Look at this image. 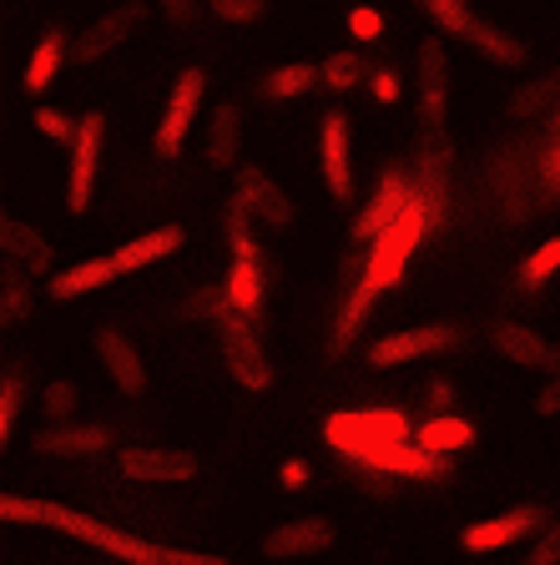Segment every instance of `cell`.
Masks as SVG:
<instances>
[{
  "label": "cell",
  "instance_id": "1",
  "mask_svg": "<svg viewBox=\"0 0 560 565\" xmlns=\"http://www.w3.org/2000/svg\"><path fill=\"white\" fill-rule=\"evenodd\" d=\"M414 429L420 424L404 409H339L324 419V445L353 470H379L404 484H444L455 475V459L414 445Z\"/></svg>",
  "mask_w": 560,
  "mask_h": 565
},
{
  "label": "cell",
  "instance_id": "2",
  "mask_svg": "<svg viewBox=\"0 0 560 565\" xmlns=\"http://www.w3.org/2000/svg\"><path fill=\"white\" fill-rule=\"evenodd\" d=\"M0 520H6V525L56 530V535H71V541L96 545V551L117 555L121 565H233V561H222V555H208V551H177V545L141 541V535H131V530L102 525L96 515H86V510H71V505H61V500L6 494V500H0Z\"/></svg>",
  "mask_w": 560,
  "mask_h": 565
},
{
  "label": "cell",
  "instance_id": "3",
  "mask_svg": "<svg viewBox=\"0 0 560 565\" xmlns=\"http://www.w3.org/2000/svg\"><path fill=\"white\" fill-rule=\"evenodd\" d=\"M420 11L430 15V21L440 25L450 41H465L469 51H479V56L495 61V66L520 71L530 61L526 41H515L510 31H500V25H490V21H479V15L469 11V0H420Z\"/></svg>",
  "mask_w": 560,
  "mask_h": 565
},
{
  "label": "cell",
  "instance_id": "4",
  "mask_svg": "<svg viewBox=\"0 0 560 565\" xmlns=\"http://www.w3.org/2000/svg\"><path fill=\"white\" fill-rule=\"evenodd\" d=\"M434 227H440V223H434V212L424 207V198H420L394 227H389V233H379L369 247H363V253H369V258H363V278H369L379 294L399 288V282H404V273H409V258L420 253L424 237H430Z\"/></svg>",
  "mask_w": 560,
  "mask_h": 565
},
{
  "label": "cell",
  "instance_id": "5",
  "mask_svg": "<svg viewBox=\"0 0 560 565\" xmlns=\"http://www.w3.org/2000/svg\"><path fill=\"white\" fill-rule=\"evenodd\" d=\"M218 343H222V369H228V379H233L237 388H247V394H268L273 388V364H268V349H263V339H257V323L247 313H237L233 303L218 313Z\"/></svg>",
  "mask_w": 560,
  "mask_h": 565
},
{
  "label": "cell",
  "instance_id": "6",
  "mask_svg": "<svg viewBox=\"0 0 560 565\" xmlns=\"http://www.w3.org/2000/svg\"><path fill=\"white\" fill-rule=\"evenodd\" d=\"M465 343L459 323H414V329L384 333L379 343H369V364L373 369H404L420 364V359H440V353H455Z\"/></svg>",
  "mask_w": 560,
  "mask_h": 565
},
{
  "label": "cell",
  "instance_id": "7",
  "mask_svg": "<svg viewBox=\"0 0 560 565\" xmlns=\"http://www.w3.org/2000/svg\"><path fill=\"white\" fill-rule=\"evenodd\" d=\"M420 202V188H414V177L404 172V167H389V172H379V182H373V192L363 198V207L353 212V243L369 247L379 233H389V227L404 217L409 207Z\"/></svg>",
  "mask_w": 560,
  "mask_h": 565
},
{
  "label": "cell",
  "instance_id": "8",
  "mask_svg": "<svg viewBox=\"0 0 560 565\" xmlns=\"http://www.w3.org/2000/svg\"><path fill=\"white\" fill-rule=\"evenodd\" d=\"M202 92H208V71L202 66H182L172 82V96H167V111L152 131V152L162 162H177L187 147V131L198 121V106H202Z\"/></svg>",
  "mask_w": 560,
  "mask_h": 565
},
{
  "label": "cell",
  "instance_id": "9",
  "mask_svg": "<svg viewBox=\"0 0 560 565\" xmlns=\"http://www.w3.org/2000/svg\"><path fill=\"white\" fill-rule=\"evenodd\" d=\"M363 258L369 253H344L339 263V313H334V333H328V353L334 359L344 349H353V339L363 333V323L373 313V298H379V288L363 278Z\"/></svg>",
  "mask_w": 560,
  "mask_h": 565
},
{
  "label": "cell",
  "instance_id": "10",
  "mask_svg": "<svg viewBox=\"0 0 560 565\" xmlns=\"http://www.w3.org/2000/svg\"><path fill=\"white\" fill-rule=\"evenodd\" d=\"M117 470L131 484H192L202 475L192 449H167V445H127L117 455Z\"/></svg>",
  "mask_w": 560,
  "mask_h": 565
},
{
  "label": "cell",
  "instance_id": "11",
  "mask_svg": "<svg viewBox=\"0 0 560 565\" xmlns=\"http://www.w3.org/2000/svg\"><path fill=\"white\" fill-rule=\"evenodd\" d=\"M102 147H106V117L102 111H86L76 141H71V167H66V207L86 212L96 192V177H102Z\"/></svg>",
  "mask_w": 560,
  "mask_h": 565
},
{
  "label": "cell",
  "instance_id": "12",
  "mask_svg": "<svg viewBox=\"0 0 560 565\" xmlns=\"http://www.w3.org/2000/svg\"><path fill=\"white\" fill-rule=\"evenodd\" d=\"M550 520H546V510L540 505H510V510H500V515H485V520H475V525H465V535H459V545H465L469 555H495V551H505V545H520L526 535H540Z\"/></svg>",
  "mask_w": 560,
  "mask_h": 565
},
{
  "label": "cell",
  "instance_id": "13",
  "mask_svg": "<svg viewBox=\"0 0 560 565\" xmlns=\"http://www.w3.org/2000/svg\"><path fill=\"white\" fill-rule=\"evenodd\" d=\"M318 157H324V188L328 198L349 207L353 202V131H349V117L344 111H324L318 117Z\"/></svg>",
  "mask_w": 560,
  "mask_h": 565
},
{
  "label": "cell",
  "instance_id": "14",
  "mask_svg": "<svg viewBox=\"0 0 560 565\" xmlns=\"http://www.w3.org/2000/svg\"><path fill=\"white\" fill-rule=\"evenodd\" d=\"M414 188H420L424 207L434 212V223L450 217V141L444 131L420 127V147H414Z\"/></svg>",
  "mask_w": 560,
  "mask_h": 565
},
{
  "label": "cell",
  "instance_id": "15",
  "mask_svg": "<svg viewBox=\"0 0 560 565\" xmlns=\"http://www.w3.org/2000/svg\"><path fill=\"white\" fill-rule=\"evenodd\" d=\"M334 545V520L328 515H293L263 535V555L268 561H304Z\"/></svg>",
  "mask_w": 560,
  "mask_h": 565
},
{
  "label": "cell",
  "instance_id": "16",
  "mask_svg": "<svg viewBox=\"0 0 560 565\" xmlns=\"http://www.w3.org/2000/svg\"><path fill=\"white\" fill-rule=\"evenodd\" d=\"M147 15V6L141 0H127V6H117V11L96 15L92 25H86L82 35H76V46H71V61H82V66H92V61L112 56V51L127 41L131 31H137V21Z\"/></svg>",
  "mask_w": 560,
  "mask_h": 565
},
{
  "label": "cell",
  "instance_id": "17",
  "mask_svg": "<svg viewBox=\"0 0 560 565\" xmlns=\"http://www.w3.org/2000/svg\"><path fill=\"white\" fill-rule=\"evenodd\" d=\"M414 86H420V127L444 131V121H450V56H444L440 41H424L420 46V76H414Z\"/></svg>",
  "mask_w": 560,
  "mask_h": 565
},
{
  "label": "cell",
  "instance_id": "18",
  "mask_svg": "<svg viewBox=\"0 0 560 565\" xmlns=\"http://www.w3.org/2000/svg\"><path fill=\"white\" fill-rule=\"evenodd\" d=\"M92 349H96V359H102V369L112 374V384H117L127 399H141V394H147V364H141L137 343H131L127 333L121 329H96Z\"/></svg>",
  "mask_w": 560,
  "mask_h": 565
},
{
  "label": "cell",
  "instance_id": "19",
  "mask_svg": "<svg viewBox=\"0 0 560 565\" xmlns=\"http://www.w3.org/2000/svg\"><path fill=\"white\" fill-rule=\"evenodd\" d=\"M490 343L495 353H505V364L515 369H540V374H560V343L540 339L536 329H526V323H495L490 329Z\"/></svg>",
  "mask_w": 560,
  "mask_h": 565
},
{
  "label": "cell",
  "instance_id": "20",
  "mask_svg": "<svg viewBox=\"0 0 560 565\" xmlns=\"http://www.w3.org/2000/svg\"><path fill=\"white\" fill-rule=\"evenodd\" d=\"M233 198H243L247 212H253V223H263V227H288L293 223L288 192H283L263 167H237V192Z\"/></svg>",
  "mask_w": 560,
  "mask_h": 565
},
{
  "label": "cell",
  "instance_id": "21",
  "mask_svg": "<svg viewBox=\"0 0 560 565\" xmlns=\"http://www.w3.org/2000/svg\"><path fill=\"white\" fill-rule=\"evenodd\" d=\"M0 243H6V258L21 263V273H31V278H51L56 273V247L46 243V233L11 217V212L0 217Z\"/></svg>",
  "mask_w": 560,
  "mask_h": 565
},
{
  "label": "cell",
  "instance_id": "22",
  "mask_svg": "<svg viewBox=\"0 0 560 565\" xmlns=\"http://www.w3.org/2000/svg\"><path fill=\"white\" fill-rule=\"evenodd\" d=\"M35 449L46 459H92L112 449V429L106 424H51L35 435Z\"/></svg>",
  "mask_w": 560,
  "mask_h": 565
},
{
  "label": "cell",
  "instance_id": "23",
  "mask_svg": "<svg viewBox=\"0 0 560 565\" xmlns=\"http://www.w3.org/2000/svg\"><path fill=\"white\" fill-rule=\"evenodd\" d=\"M117 278H121L117 258H82V263H71V268L51 273L46 294L56 298V303H71V298H86V294H96V288H106V282H117Z\"/></svg>",
  "mask_w": 560,
  "mask_h": 565
},
{
  "label": "cell",
  "instance_id": "24",
  "mask_svg": "<svg viewBox=\"0 0 560 565\" xmlns=\"http://www.w3.org/2000/svg\"><path fill=\"white\" fill-rule=\"evenodd\" d=\"M182 243H187L182 223H162V227H152V233H141V237H131V243H121L112 258H117L121 273H141V268H152V263L172 258Z\"/></svg>",
  "mask_w": 560,
  "mask_h": 565
},
{
  "label": "cell",
  "instance_id": "25",
  "mask_svg": "<svg viewBox=\"0 0 560 565\" xmlns=\"http://www.w3.org/2000/svg\"><path fill=\"white\" fill-rule=\"evenodd\" d=\"M71 35L66 31H56L51 25L41 41H35V51H31V61H25V76H21V86H25V96H41L51 82L61 76V66L71 61V46H66Z\"/></svg>",
  "mask_w": 560,
  "mask_h": 565
},
{
  "label": "cell",
  "instance_id": "26",
  "mask_svg": "<svg viewBox=\"0 0 560 565\" xmlns=\"http://www.w3.org/2000/svg\"><path fill=\"white\" fill-rule=\"evenodd\" d=\"M237 147H243V111H237V102H222L218 111H212V127H208V167L212 172H233Z\"/></svg>",
  "mask_w": 560,
  "mask_h": 565
},
{
  "label": "cell",
  "instance_id": "27",
  "mask_svg": "<svg viewBox=\"0 0 560 565\" xmlns=\"http://www.w3.org/2000/svg\"><path fill=\"white\" fill-rule=\"evenodd\" d=\"M314 86H324V71L308 66V61H283V66L257 76V96H263V102H298V96H308Z\"/></svg>",
  "mask_w": 560,
  "mask_h": 565
},
{
  "label": "cell",
  "instance_id": "28",
  "mask_svg": "<svg viewBox=\"0 0 560 565\" xmlns=\"http://www.w3.org/2000/svg\"><path fill=\"white\" fill-rule=\"evenodd\" d=\"M479 439V429L469 419H459V414H430V419L414 429V445L434 449V455H450L455 459L459 449H469Z\"/></svg>",
  "mask_w": 560,
  "mask_h": 565
},
{
  "label": "cell",
  "instance_id": "29",
  "mask_svg": "<svg viewBox=\"0 0 560 565\" xmlns=\"http://www.w3.org/2000/svg\"><path fill=\"white\" fill-rule=\"evenodd\" d=\"M222 288H228V303H233L237 313H247L253 323L263 318V298H268V282H263V263L233 258V268H228Z\"/></svg>",
  "mask_w": 560,
  "mask_h": 565
},
{
  "label": "cell",
  "instance_id": "30",
  "mask_svg": "<svg viewBox=\"0 0 560 565\" xmlns=\"http://www.w3.org/2000/svg\"><path fill=\"white\" fill-rule=\"evenodd\" d=\"M556 273H560V233L546 237L536 253H526V263L515 268V288H520V294H540Z\"/></svg>",
  "mask_w": 560,
  "mask_h": 565
},
{
  "label": "cell",
  "instance_id": "31",
  "mask_svg": "<svg viewBox=\"0 0 560 565\" xmlns=\"http://www.w3.org/2000/svg\"><path fill=\"white\" fill-rule=\"evenodd\" d=\"M222 237H228V253H233V258L263 263V253H257V243H253V212H247L243 198H233L222 207Z\"/></svg>",
  "mask_w": 560,
  "mask_h": 565
},
{
  "label": "cell",
  "instance_id": "32",
  "mask_svg": "<svg viewBox=\"0 0 560 565\" xmlns=\"http://www.w3.org/2000/svg\"><path fill=\"white\" fill-rule=\"evenodd\" d=\"M556 102H560V66H550L540 82L520 86V92L510 96V106H505V111H510L515 121H530L536 111H546V106H556Z\"/></svg>",
  "mask_w": 560,
  "mask_h": 565
},
{
  "label": "cell",
  "instance_id": "33",
  "mask_svg": "<svg viewBox=\"0 0 560 565\" xmlns=\"http://www.w3.org/2000/svg\"><path fill=\"white\" fill-rule=\"evenodd\" d=\"M318 71H324V86H328V92H339V96L369 82V66H363L359 51H334V56L318 61Z\"/></svg>",
  "mask_w": 560,
  "mask_h": 565
},
{
  "label": "cell",
  "instance_id": "34",
  "mask_svg": "<svg viewBox=\"0 0 560 565\" xmlns=\"http://www.w3.org/2000/svg\"><path fill=\"white\" fill-rule=\"evenodd\" d=\"M35 308V288H31V273H6V288H0V323L6 329H15V323H25Z\"/></svg>",
  "mask_w": 560,
  "mask_h": 565
},
{
  "label": "cell",
  "instance_id": "35",
  "mask_svg": "<svg viewBox=\"0 0 560 565\" xmlns=\"http://www.w3.org/2000/svg\"><path fill=\"white\" fill-rule=\"evenodd\" d=\"M21 409H25V369H6V379H0V439L6 445L15 439Z\"/></svg>",
  "mask_w": 560,
  "mask_h": 565
},
{
  "label": "cell",
  "instance_id": "36",
  "mask_svg": "<svg viewBox=\"0 0 560 565\" xmlns=\"http://www.w3.org/2000/svg\"><path fill=\"white\" fill-rule=\"evenodd\" d=\"M222 308H228V288L218 282V288H198V294H187L177 313H182V323H218Z\"/></svg>",
  "mask_w": 560,
  "mask_h": 565
},
{
  "label": "cell",
  "instance_id": "37",
  "mask_svg": "<svg viewBox=\"0 0 560 565\" xmlns=\"http://www.w3.org/2000/svg\"><path fill=\"white\" fill-rule=\"evenodd\" d=\"M41 409H46L51 424H66L71 414H76V384H71V379H51V384L41 388Z\"/></svg>",
  "mask_w": 560,
  "mask_h": 565
},
{
  "label": "cell",
  "instance_id": "38",
  "mask_svg": "<svg viewBox=\"0 0 560 565\" xmlns=\"http://www.w3.org/2000/svg\"><path fill=\"white\" fill-rule=\"evenodd\" d=\"M208 11L218 15L222 25H253V21H263L268 0H208Z\"/></svg>",
  "mask_w": 560,
  "mask_h": 565
},
{
  "label": "cell",
  "instance_id": "39",
  "mask_svg": "<svg viewBox=\"0 0 560 565\" xmlns=\"http://www.w3.org/2000/svg\"><path fill=\"white\" fill-rule=\"evenodd\" d=\"M35 131L41 137H51V141H76V127H82V117H66V111H56V106H35Z\"/></svg>",
  "mask_w": 560,
  "mask_h": 565
},
{
  "label": "cell",
  "instance_id": "40",
  "mask_svg": "<svg viewBox=\"0 0 560 565\" xmlns=\"http://www.w3.org/2000/svg\"><path fill=\"white\" fill-rule=\"evenodd\" d=\"M349 35L353 41H384V11H373V6H353L349 11Z\"/></svg>",
  "mask_w": 560,
  "mask_h": 565
},
{
  "label": "cell",
  "instance_id": "41",
  "mask_svg": "<svg viewBox=\"0 0 560 565\" xmlns=\"http://www.w3.org/2000/svg\"><path fill=\"white\" fill-rule=\"evenodd\" d=\"M520 565H560V520H550V525L540 530L536 545H530V555Z\"/></svg>",
  "mask_w": 560,
  "mask_h": 565
},
{
  "label": "cell",
  "instance_id": "42",
  "mask_svg": "<svg viewBox=\"0 0 560 565\" xmlns=\"http://www.w3.org/2000/svg\"><path fill=\"white\" fill-rule=\"evenodd\" d=\"M278 484L283 490H308V484H314V465H308L304 455H288L278 465Z\"/></svg>",
  "mask_w": 560,
  "mask_h": 565
},
{
  "label": "cell",
  "instance_id": "43",
  "mask_svg": "<svg viewBox=\"0 0 560 565\" xmlns=\"http://www.w3.org/2000/svg\"><path fill=\"white\" fill-rule=\"evenodd\" d=\"M369 92H373V102L379 106H394L399 102V71H389V66H379V71H369Z\"/></svg>",
  "mask_w": 560,
  "mask_h": 565
},
{
  "label": "cell",
  "instance_id": "44",
  "mask_svg": "<svg viewBox=\"0 0 560 565\" xmlns=\"http://www.w3.org/2000/svg\"><path fill=\"white\" fill-rule=\"evenodd\" d=\"M540 188H546L550 198H560V141H550L546 157H540Z\"/></svg>",
  "mask_w": 560,
  "mask_h": 565
},
{
  "label": "cell",
  "instance_id": "45",
  "mask_svg": "<svg viewBox=\"0 0 560 565\" xmlns=\"http://www.w3.org/2000/svg\"><path fill=\"white\" fill-rule=\"evenodd\" d=\"M424 399L434 404V414H450V404H455V384H450L444 374H434L430 384H424Z\"/></svg>",
  "mask_w": 560,
  "mask_h": 565
},
{
  "label": "cell",
  "instance_id": "46",
  "mask_svg": "<svg viewBox=\"0 0 560 565\" xmlns=\"http://www.w3.org/2000/svg\"><path fill=\"white\" fill-rule=\"evenodd\" d=\"M536 414H540V419H550V414H560V374L550 379V384L536 394Z\"/></svg>",
  "mask_w": 560,
  "mask_h": 565
},
{
  "label": "cell",
  "instance_id": "47",
  "mask_svg": "<svg viewBox=\"0 0 560 565\" xmlns=\"http://www.w3.org/2000/svg\"><path fill=\"white\" fill-rule=\"evenodd\" d=\"M162 11H167L172 25H187L192 15H198V6H192V0H162Z\"/></svg>",
  "mask_w": 560,
  "mask_h": 565
},
{
  "label": "cell",
  "instance_id": "48",
  "mask_svg": "<svg viewBox=\"0 0 560 565\" xmlns=\"http://www.w3.org/2000/svg\"><path fill=\"white\" fill-rule=\"evenodd\" d=\"M550 141H560V102H556V111H550Z\"/></svg>",
  "mask_w": 560,
  "mask_h": 565
},
{
  "label": "cell",
  "instance_id": "49",
  "mask_svg": "<svg viewBox=\"0 0 560 565\" xmlns=\"http://www.w3.org/2000/svg\"><path fill=\"white\" fill-rule=\"evenodd\" d=\"M414 6H420V0H414Z\"/></svg>",
  "mask_w": 560,
  "mask_h": 565
}]
</instances>
